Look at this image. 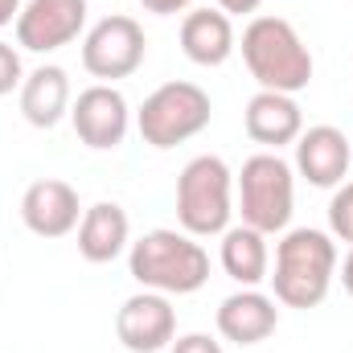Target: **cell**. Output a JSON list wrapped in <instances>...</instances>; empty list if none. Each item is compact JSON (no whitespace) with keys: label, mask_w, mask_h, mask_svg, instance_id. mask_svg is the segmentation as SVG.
Instances as JSON below:
<instances>
[{"label":"cell","mask_w":353,"mask_h":353,"mask_svg":"<svg viewBox=\"0 0 353 353\" xmlns=\"http://www.w3.org/2000/svg\"><path fill=\"white\" fill-rule=\"evenodd\" d=\"M144 54H148V37H144L140 21L123 17V12L94 21L83 37V70L99 83L132 79L144 66Z\"/></svg>","instance_id":"cell-7"},{"label":"cell","mask_w":353,"mask_h":353,"mask_svg":"<svg viewBox=\"0 0 353 353\" xmlns=\"http://www.w3.org/2000/svg\"><path fill=\"white\" fill-rule=\"evenodd\" d=\"M21 17V0H0V29Z\"/></svg>","instance_id":"cell-24"},{"label":"cell","mask_w":353,"mask_h":353,"mask_svg":"<svg viewBox=\"0 0 353 353\" xmlns=\"http://www.w3.org/2000/svg\"><path fill=\"white\" fill-rule=\"evenodd\" d=\"M218 333L230 345H259L279 329V308L275 296H267L259 288H243L234 296H226L218 304Z\"/></svg>","instance_id":"cell-13"},{"label":"cell","mask_w":353,"mask_h":353,"mask_svg":"<svg viewBox=\"0 0 353 353\" xmlns=\"http://www.w3.org/2000/svg\"><path fill=\"white\" fill-rule=\"evenodd\" d=\"M333 275H337L333 234L312 230V226L283 230V239L275 243V271L267 275L271 292H275V304L316 308V304H325V296L333 288Z\"/></svg>","instance_id":"cell-1"},{"label":"cell","mask_w":353,"mask_h":353,"mask_svg":"<svg viewBox=\"0 0 353 353\" xmlns=\"http://www.w3.org/2000/svg\"><path fill=\"white\" fill-rule=\"evenodd\" d=\"M169 353H222V341H214L210 333H185V337H173Z\"/></svg>","instance_id":"cell-21"},{"label":"cell","mask_w":353,"mask_h":353,"mask_svg":"<svg viewBox=\"0 0 353 353\" xmlns=\"http://www.w3.org/2000/svg\"><path fill=\"white\" fill-rule=\"evenodd\" d=\"M87 0H25L17 17V46L29 54H54L87 29Z\"/></svg>","instance_id":"cell-9"},{"label":"cell","mask_w":353,"mask_h":353,"mask_svg":"<svg viewBox=\"0 0 353 353\" xmlns=\"http://www.w3.org/2000/svg\"><path fill=\"white\" fill-rule=\"evenodd\" d=\"M25 83V66H21V54L8 46V41H0V99L4 94H12V90Z\"/></svg>","instance_id":"cell-20"},{"label":"cell","mask_w":353,"mask_h":353,"mask_svg":"<svg viewBox=\"0 0 353 353\" xmlns=\"http://www.w3.org/2000/svg\"><path fill=\"white\" fill-rule=\"evenodd\" d=\"M350 144H353V140H350Z\"/></svg>","instance_id":"cell-26"},{"label":"cell","mask_w":353,"mask_h":353,"mask_svg":"<svg viewBox=\"0 0 353 353\" xmlns=\"http://www.w3.org/2000/svg\"><path fill=\"white\" fill-rule=\"evenodd\" d=\"M243 128L255 144H263L267 152H279L283 144H296L304 132V111L296 103V94H279V90H255L247 111H243Z\"/></svg>","instance_id":"cell-14"},{"label":"cell","mask_w":353,"mask_h":353,"mask_svg":"<svg viewBox=\"0 0 353 353\" xmlns=\"http://www.w3.org/2000/svg\"><path fill=\"white\" fill-rule=\"evenodd\" d=\"M341 288L353 296V243H350V255H345V263H341Z\"/></svg>","instance_id":"cell-25"},{"label":"cell","mask_w":353,"mask_h":353,"mask_svg":"<svg viewBox=\"0 0 353 353\" xmlns=\"http://www.w3.org/2000/svg\"><path fill=\"white\" fill-rule=\"evenodd\" d=\"M259 4H263V0H218V8H222L226 17H255Z\"/></svg>","instance_id":"cell-23"},{"label":"cell","mask_w":353,"mask_h":353,"mask_svg":"<svg viewBox=\"0 0 353 353\" xmlns=\"http://www.w3.org/2000/svg\"><path fill=\"white\" fill-rule=\"evenodd\" d=\"M70 123L87 148L111 152L132 132V107H128L123 90H115L111 83H94V87L79 90V99L70 103Z\"/></svg>","instance_id":"cell-8"},{"label":"cell","mask_w":353,"mask_h":353,"mask_svg":"<svg viewBox=\"0 0 353 353\" xmlns=\"http://www.w3.org/2000/svg\"><path fill=\"white\" fill-rule=\"evenodd\" d=\"M353 165V144L350 136L333 123H316L300 132L296 140V173L304 176L312 189H337Z\"/></svg>","instance_id":"cell-12"},{"label":"cell","mask_w":353,"mask_h":353,"mask_svg":"<svg viewBox=\"0 0 353 353\" xmlns=\"http://www.w3.org/2000/svg\"><path fill=\"white\" fill-rule=\"evenodd\" d=\"M132 247V222L119 201H94L79 222V255L87 263H111Z\"/></svg>","instance_id":"cell-16"},{"label":"cell","mask_w":353,"mask_h":353,"mask_svg":"<svg viewBox=\"0 0 353 353\" xmlns=\"http://www.w3.org/2000/svg\"><path fill=\"white\" fill-rule=\"evenodd\" d=\"M181 50L197 66H222L239 50L234 21L222 8H189L181 21Z\"/></svg>","instance_id":"cell-15"},{"label":"cell","mask_w":353,"mask_h":353,"mask_svg":"<svg viewBox=\"0 0 353 353\" xmlns=\"http://www.w3.org/2000/svg\"><path fill=\"white\" fill-rule=\"evenodd\" d=\"M243 62L251 70V79L259 90H279V94H296L312 83V54L304 46V37L296 33L292 21L283 17H251V25L243 29Z\"/></svg>","instance_id":"cell-3"},{"label":"cell","mask_w":353,"mask_h":353,"mask_svg":"<svg viewBox=\"0 0 353 353\" xmlns=\"http://www.w3.org/2000/svg\"><path fill=\"white\" fill-rule=\"evenodd\" d=\"M21 222L37 234V239H66L70 230H79L83 222V205H79V189L70 181L58 176H41L21 193Z\"/></svg>","instance_id":"cell-11"},{"label":"cell","mask_w":353,"mask_h":353,"mask_svg":"<svg viewBox=\"0 0 353 353\" xmlns=\"http://www.w3.org/2000/svg\"><path fill=\"white\" fill-rule=\"evenodd\" d=\"M115 337L128 353H161L176 337V308L161 292H136L115 312Z\"/></svg>","instance_id":"cell-10"},{"label":"cell","mask_w":353,"mask_h":353,"mask_svg":"<svg viewBox=\"0 0 353 353\" xmlns=\"http://www.w3.org/2000/svg\"><path fill=\"white\" fill-rule=\"evenodd\" d=\"M193 0H140V8L144 12H152V17H176V12H185Z\"/></svg>","instance_id":"cell-22"},{"label":"cell","mask_w":353,"mask_h":353,"mask_svg":"<svg viewBox=\"0 0 353 353\" xmlns=\"http://www.w3.org/2000/svg\"><path fill=\"white\" fill-rule=\"evenodd\" d=\"M222 271L239 283V288H259L271 271V251H267V234L251 226H230L222 234Z\"/></svg>","instance_id":"cell-18"},{"label":"cell","mask_w":353,"mask_h":353,"mask_svg":"<svg viewBox=\"0 0 353 353\" xmlns=\"http://www.w3.org/2000/svg\"><path fill=\"white\" fill-rule=\"evenodd\" d=\"M239 214L243 226L259 234H283L296 210V169L279 152H255L239 173Z\"/></svg>","instance_id":"cell-5"},{"label":"cell","mask_w":353,"mask_h":353,"mask_svg":"<svg viewBox=\"0 0 353 353\" xmlns=\"http://www.w3.org/2000/svg\"><path fill=\"white\" fill-rule=\"evenodd\" d=\"M210 115H214L210 94L197 83L173 79V83H161L144 99V107L136 111V128H140L144 144L165 152V148H176V144L201 136L210 128Z\"/></svg>","instance_id":"cell-6"},{"label":"cell","mask_w":353,"mask_h":353,"mask_svg":"<svg viewBox=\"0 0 353 353\" xmlns=\"http://www.w3.org/2000/svg\"><path fill=\"white\" fill-rule=\"evenodd\" d=\"M21 115L25 123L50 132L70 115V74L62 66H37L21 83Z\"/></svg>","instance_id":"cell-17"},{"label":"cell","mask_w":353,"mask_h":353,"mask_svg":"<svg viewBox=\"0 0 353 353\" xmlns=\"http://www.w3.org/2000/svg\"><path fill=\"white\" fill-rule=\"evenodd\" d=\"M128 271L144 292L193 296L210 279V255L185 230H148L128 247Z\"/></svg>","instance_id":"cell-2"},{"label":"cell","mask_w":353,"mask_h":353,"mask_svg":"<svg viewBox=\"0 0 353 353\" xmlns=\"http://www.w3.org/2000/svg\"><path fill=\"white\" fill-rule=\"evenodd\" d=\"M329 230L341 243H353V181H341L329 201Z\"/></svg>","instance_id":"cell-19"},{"label":"cell","mask_w":353,"mask_h":353,"mask_svg":"<svg viewBox=\"0 0 353 353\" xmlns=\"http://www.w3.org/2000/svg\"><path fill=\"white\" fill-rule=\"evenodd\" d=\"M234 218V173L222 157H193L176 176V222L193 239L226 234Z\"/></svg>","instance_id":"cell-4"}]
</instances>
